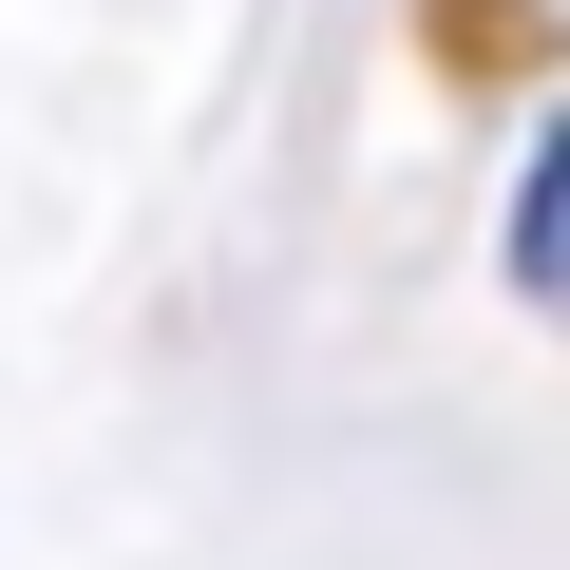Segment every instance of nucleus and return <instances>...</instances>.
<instances>
[{
  "instance_id": "1",
  "label": "nucleus",
  "mask_w": 570,
  "mask_h": 570,
  "mask_svg": "<svg viewBox=\"0 0 570 570\" xmlns=\"http://www.w3.org/2000/svg\"><path fill=\"white\" fill-rule=\"evenodd\" d=\"M513 266H532V305H570V134L532 153V209H513Z\"/></svg>"
}]
</instances>
